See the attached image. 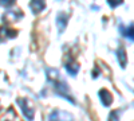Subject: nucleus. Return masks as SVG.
<instances>
[{
    "instance_id": "f257e3e1",
    "label": "nucleus",
    "mask_w": 134,
    "mask_h": 121,
    "mask_svg": "<svg viewBox=\"0 0 134 121\" xmlns=\"http://www.w3.org/2000/svg\"><path fill=\"white\" fill-rule=\"evenodd\" d=\"M47 75H48V78H50L51 83L54 85V87H55V90H57V93H58L59 96L64 97L66 100H69L70 102H72V104H74L72 97H71V94H70L69 89H67L66 83L60 80V77H59L58 71H57V70H47Z\"/></svg>"
},
{
    "instance_id": "9b49d317",
    "label": "nucleus",
    "mask_w": 134,
    "mask_h": 121,
    "mask_svg": "<svg viewBox=\"0 0 134 121\" xmlns=\"http://www.w3.org/2000/svg\"><path fill=\"white\" fill-rule=\"evenodd\" d=\"M122 2H124V0H107L109 6L113 7V8H115V7H118L119 4H122Z\"/></svg>"
},
{
    "instance_id": "7ed1b4c3",
    "label": "nucleus",
    "mask_w": 134,
    "mask_h": 121,
    "mask_svg": "<svg viewBox=\"0 0 134 121\" xmlns=\"http://www.w3.org/2000/svg\"><path fill=\"white\" fill-rule=\"evenodd\" d=\"M18 104L20 105V109H21V112H23L26 120L32 121V120H34V114H35V112H34V108L30 106L28 101H27V100H18Z\"/></svg>"
},
{
    "instance_id": "9d476101",
    "label": "nucleus",
    "mask_w": 134,
    "mask_h": 121,
    "mask_svg": "<svg viewBox=\"0 0 134 121\" xmlns=\"http://www.w3.org/2000/svg\"><path fill=\"white\" fill-rule=\"evenodd\" d=\"M14 117H15L14 112H12V111H8V113L2 118V121H14Z\"/></svg>"
},
{
    "instance_id": "f8f14e48",
    "label": "nucleus",
    "mask_w": 134,
    "mask_h": 121,
    "mask_svg": "<svg viewBox=\"0 0 134 121\" xmlns=\"http://www.w3.org/2000/svg\"><path fill=\"white\" fill-rule=\"evenodd\" d=\"M14 3H15V0H0V4H2L3 7H9Z\"/></svg>"
},
{
    "instance_id": "20e7f679",
    "label": "nucleus",
    "mask_w": 134,
    "mask_h": 121,
    "mask_svg": "<svg viewBox=\"0 0 134 121\" xmlns=\"http://www.w3.org/2000/svg\"><path fill=\"white\" fill-rule=\"evenodd\" d=\"M99 98H100V102L103 104V106H110V104L113 102V96L106 89H102L99 92Z\"/></svg>"
},
{
    "instance_id": "6e6552de",
    "label": "nucleus",
    "mask_w": 134,
    "mask_h": 121,
    "mask_svg": "<svg viewBox=\"0 0 134 121\" xmlns=\"http://www.w3.org/2000/svg\"><path fill=\"white\" fill-rule=\"evenodd\" d=\"M117 55H118V59H119L121 66H122V67H125V66H126V54H125V50L119 49L117 51Z\"/></svg>"
},
{
    "instance_id": "f03ea898",
    "label": "nucleus",
    "mask_w": 134,
    "mask_h": 121,
    "mask_svg": "<svg viewBox=\"0 0 134 121\" xmlns=\"http://www.w3.org/2000/svg\"><path fill=\"white\" fill-rule=\"evenodd\" d=\"M48 121H74L72 114L64 111H54L48 116Z\"/></svg>"
},
{
    "instance_id": "ddd939ff",
    "label": "nucleus",
    "mask_w": 134,
    "mask_h": 121,
    "mask_svg": "<svg viewBox=\"0 0 134 121\" xmlns=\"http://www.w3.org/2000/svg\"><path fill=\"white\" fill-rule=\"evenodd\" d=\"M109 121H119L118 112H113V113H110V116H109Z\"/></svg>"
},
{
    "instance_id": "1a4fd4ad",
    "label": "nucleus",
    "mask_w": 134,
    "mask_h": 121,
    "mask_svg": "<svg viewBox=\"0 0 134 121\" xmlns=\"http://www.w3.org/2000/svg\"><path fill=\"white\" fill-rule=\"evenodd\" d=\"M59 23H62V26H60V28H59V31L62 32V31L64 30L66 24H67V20H66V16H64V15H60V16H58V24H59Z\"/></svg>"
},
{
    "instance_id": "423d86ee",
    "label": "nucleus",
    "mask_w": 134,
    "mask_h": 121,
    "mask_svg": "<svg viewBox=\"0 0 134 121\" xmlns=\"http://www.w3.org/2000/svg\"><path fill=\"white\" fill-rule=\"evenodd\" d=\"M121 32H122V35L129 38L130 40L134 42V26H129V27H124V28H121Z\"/></svg>"
},
{
    "instance_id": "0eeeda50",
    "label": "nucleus",
    "mask_w": 134,
    "mask_h": 121,
    "mask_svg": "<svg viewBox=\"0 0 134 121\" xmlns=\"http://www.w3.org/2000/svg\"><path fill=\"white\" fill-rule=\"evenodd\" d=\"M66 70H67V73H70L71 75H76L78 70H79V65H78L76 62L67 63V65H66Z\"/></svg>"
},
{
    "instance_id": "39448f33",
    "label": "nucleus",
    "mask_w": 134,
    "mask_h": 121,
    "mask_svg": "<svg viewBox=\"0 0 134 121\" xmlns=\"http://www.w3.org/2000/svg\"><path fill=\"white\" fill-rule=\"evenodd\" d=\"M44 7H46V2L44 0H31L30 2V8L32 9L34 14H38L40 11H43Z\"/></svg>"
}]
</instances>
